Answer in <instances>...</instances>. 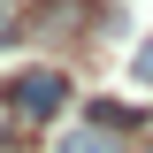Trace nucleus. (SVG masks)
Here are the masks:
<instances>
[{"label":"nucleus","instance_id":"3","mask_svg":"<svg viewBox=\"0 0 153 153\" xmlns=\"http://www.w3.org/2000/svg\"><path fill=\"white\" fill-rule=\"evenodd\" d=\"M138 84L153 92V46H138Z\"/></svg>","mask_w":153,"mask_h":153},{"label":"nucleus","instance_id":"1","mask_svg":"<svg viewBox=\"0 0 153 153\" xmlns=\"http://www.w3.org/2000/svg\"><path fill=\"white\" fill-rule=\"evenodd\" d=\"M0 107L16 115V123H54V115L76 107V84H69L61 69H46V61H38V69H16L8 84H0Z\"/></svg>","mask_w":153,"mask_h":153},{"label":"nucleus","instance_id":"2","mask_svg":"<svg viewBox=\"0 0 153 153\" xmlns=\"http://www.w3.org/2000/svg\"><path fill=\"white\" fill-rule=\"evenodd\" d=\"M54 153H138V146H130L123 130H107V123H92V115H84L76 130H61V138H54Z\"/></svg>","mask_w":153,"mask_h":153},{"label":"nucleus","instance_id":"4","mask_svg":"<svg viewBox=\"0 0 153 153\" xmlns=\"http://www.w3.org/2000/svg\"><path fill=\"white\" fill-rule=\"evenodd\" d=\"M138 153H153V146H138Z\"/></svg>","mask_w":153,"mask_h":153}]
</instances>
